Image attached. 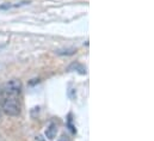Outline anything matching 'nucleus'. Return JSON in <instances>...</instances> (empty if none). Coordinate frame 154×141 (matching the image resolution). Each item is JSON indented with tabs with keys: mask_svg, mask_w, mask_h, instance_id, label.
I'll return each mask as SVG.
<instances>
[{
	"mask_svg": "<svg viewBox=\"0 0 154 141\" xmlns=\"http://www.w3.org/2000/svg\"><path fill=\"white\" fill-rule=\"evenodd\" d=\"M0 108L7 116H18L20 114V103L17 96L0 95Z\"/></svg>",
	"mask_w": 154,
	"mask_h": 141,
	"instance_id": "obj_1",
	"label": "nucleus"
},
{
	"mask_svg": "<svg viewBox=\"0 0 154 141\" xmlns=\"http://www.w3.org/2000/svg\"><path fill=\"white\" fill-rule=\"evenodd\" d=\"M22 81L19 79H12L7 83H5L2 86H0V95H7V96H18L22 91Z\"/></svg>",
	"mask_w": 154,
	"mask_h": 141,
	"instance_id": "obj_2",
	"label": "nucleus"
},
{
	"mask_svg": "<svg viewBox=\"0 0 154 141\" xmlns=\"http://www.w3.org/2000/svg\"><path fill=\"white\" fill-rule=\"evenodd\" d=\"M67 71H68V72H78V73H80V74H86V68H85L81 63H79V62H73V63H71V65L68 66Z\"/></svg>",
	"mask_w": 154,
	"mask_h": 141,
	"instance_id": "obj_3",
	"label": "nucleus"
},
{
	"mask_svg": "<svg viewBox=\"0 0 154 141\" xmlns=\"http://www.w3.org/2000/svg\"><path fill=\"white\" fill-rule=\"evenodd\" d=\"M56 133H58V127H56L55 123H50L48 126V128L46 129V137L49 140H54L55 137H56Z\"/></svg>",
	"mask_w": 154,
	"mask_h": 141,
	"instance_id": "obj_4",
	"label": "nucleus"
},
{
	"mask_svg": "<svg viewBox=\"0 0 154 141\" xmlns=\"http://www.w3.org/2000/svg\"><path fill=\"white\" fill-rule=\"evenodd\" d=\"M77 53L76 48H67V49H61V50H56L55 54L58 55H73Z\"/></svg>",
	"mask_w": 154,
	"mask_h": 141,
	"instance_id": "obj_5",
	"label": "nucleus"
},
{
	"mask_svg": "<svg viewBox=\"0 0 154 141\" xmlns=\"http://www.w3.org/2000/svg\"><path fill=\"white\" fill-rule=\"evenodd\" d=\"M26 4H30V2H29V1H22V2L14 4V5H11V4H4V5H0V10H8V8H12V7H20V6L26 5Z\"/></svg>",
	"mask_w": 154,
	"mask_h": 141,
	"instance_id": "obj_6",
	"label": "nucleus"
},
{
	"mask_svg": "<svg viewBox=\"0 0 154 141\" xmlns=\"http://www.w3.org/2000/svg\"><path fill=\"white\" fill-rule=\"evenodd\" d=\"M67 95H68V97H70L71 99H74V98H76V96H77V91H76V89L70 87V89H68V91H67Z\"/></svg>",
	"mask_w": 154,
	"mask_h": 141,
	"instance_id": "obj_7",
	"label": "nucleus"
},
{
	"mask_svg": "<svg viewBox=\"0 0 154 141\" xmlns=\"http://www.w3.org/2000/svg\"><path fill=\"white\" fill-rule=\"evenodd\" d=\"M58 141H71V138H70L68 135H66V134H62V135L58 139Z\"/></svg>",
	"mask_w": 154,
	"mask_h": 141,
	"instance_id": "obj_8",
	"label": "nucleus"
}]
</instances>
